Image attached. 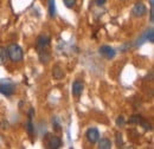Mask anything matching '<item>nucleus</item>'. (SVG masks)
Masks as SVG:
<instances>
[{
  "label": "nucleus",
  "mask_w": 154,
  "mask_h": 149,
  "mask_svg": "<svg viewBox=\"0 0 154 149\" xmlns=\"http://www.w3.org/2000/svg\"><path fill=\"white\" fill-rule=\"evenodd\" d=\"M85 137L90 143H96L100 138V132L96 128H90L85 132Z\"/></svg>",
  "instance_id": "nucleus-5"
},
{
  "label": "nucleus",
  "mask_w": 154,
  "mask_h": 149,
  "mask_svg": "<svg viewBox=\"0 0 154 149\" xmlns=\"http://www.w3.org/2000/svg\"><path fill=\"white\" fill-rule=\"evenodd\" d=\"M140 122H141V116H139V115H134L129 118V123H132V124H139Z\"/></svg>",
  "instance_id": "nucleus-16"
},
{
  "label": "nucleus",
  "mask_w": 154,
  "mask_h": 149,
  "mask_svg": "<svg viewBox=\"0 0 154 149\" xmlns=\"http://www.w3.org/2000/svg\"><path fill=\"white\" fill-rule=\"evenodd\" d=\"M52 76H54V78H55V79L60 81V79H63V78H64L65 74H64V71H63V69H62L60 66L56 65V66H54V69H52Z\"/></svg>",
  "instance_id": "nucleus-9"
},
{
  "label": "nucleus",
  "mask_w": 154,
  "mask_h": 149,
  "mask_svg": "<svg viewBox=\"0 0 154 149\" xmlns=\"http://www.w3.org/2000/svg\"><path fill=\"white\" fill-rule=\"evenodd\" d=\"M14 93H16V85L11 83H5L0 85V93H2L4 96H12Z\"/></svg>",
  "instance_id": "nucleus-4"
},
{
  "label": "nucleus",
  "mask_w": 154,
  "mask_h": 149,
  "mask_svg": "<svg viewBox=\"0 0 154 149\" xmlns=\"http://www.w3.org/2000/svg\"><path fill=\"white\" fill-rule=\"evenodd\" d=\"M116 144H117L119 147H122V146H123V140H122V135H121L120 132H117V134H116Z\"/></svg>",
  "instance_id": "nucleus-19"
},
{
  "label": "nucleus",
  "mask_w": 154,
  "mask_h": 149,
  "mask_svg": "<svg viewBox=\"0 0 154 149\" xmlns=\"http://www.w3.org/2000/svg\"><path fill=\"white\" fill-rule=\"evenodd\" d=\"M98 148L100 149H110L112 148V141L109 138H98Z\"/></svg>",
  "instance_id": "nucleus-11"
},
{
  "label": "nucleus",
  "mask_w": 154,
  "mask_h": 149,
  "mask_svg": "<svg viewBox=\"0 0 154 149\" xmlns=\"http://www.w3.org/2000/svg\"><path fill=\"white\" fill-rule=\"evenodd\" d=\"M98 52H100V55H102V56L104 57V58H107V59H113L116 56V51L113 47L108 46V45L101 46L100 50H98Z\"/></svg>",
  "instance_id": "nucleus-3"
},
{
  "label": "nucleus",
  "mask_w": 154,
  "mask_h": 149,
  "mask_svg": "<svg viewBox=\"0 0 154 149\" xmlns=\"http://www.w3.org/2000/svg\"><path fill=\"white\" fill-rule=\"evenodd\" d=\"M7 59H8V51H7V47L0 46V60H1V62H6Z\"/></svg>",
  "instance_id": "nucleus-12"
},
{
  "label": "nucleus",
  "mask_w": 154,
  "mask_h": 149,
  "mask_svg": "<svg viewBox=\"0 0 154 149\" xmlns=\"http://www.w3.org/2000/svg\"><path fill=\"white\" fill-rule=\"evenodd\" d=\"M39 59H40V62L44 63V64H48V63H49V60L51 59V56H50V53L46 51V49L39 51Z\"/></svg>",
  "instance_id": "nucleus-10"
},
{
  "label": "nucleus",
  "mask_w": 154,
  "mask_h": 149,
  "mask_svg": "<svg viewBox=\"0 0 154 149\" xmlns=\"http://www.w3.org/2000/svg\"><path fill=\"white\" fill-rule=\"evenodd\" d=\"M26 129H27V132H29L30 135H33L35 127H33V123H32V118H29V121H27V124H26Z\"/></svg>",
  "instance_id": "nucleus-14"
},
{
  "label": "nucleus",
  "mask_w": 154,
  "mask_h": 149,
  "mask_svg": "<svg viewBox=\"0 0 154 149\" xmlns=\"http://www.w3.org/2000/svg\"><path fill=\"white\" fill-rule=\"evenodd\" d=\"M64 4H65V6L68 8H72L75 6V4H76V0H64Z\"/></svg>",
  "instance_id": "nucleus-20"
},
{
  "label": "nucleus",
  "mask_w": 154,
  "mask_h": 149,
  "mask_svg": "<svg viewBox=\"0 0 154 149\" xmlns=\"http://www.w3.org/2000/svg\"><path fill=\"white\" fill-rule=\"evenodd\" d=\"M125 124H126L125 117H123V116H119V117L116 118V126H117V127H125Z\"/></svg>",
  "instance_id": "nucleus-17"
},
{
  "label": "nucleus",
  "mask_w": 154,
  "mask_h": 149,
  "mask_svg": "<svg viewBox=\"0 0 154 149\" xmlns=\"http://www.w3.org/2000/svg\"><path fill=\"white\" fill-rule=\"evenodd\" d=\"M106 1H107V0H95V4L98 5V6H101V5L106 4Z\"/></svg>",
  "instance_id": "nucleus-23"
},
{
  "label": "nucleus",
  "mask_w": 154,
  "mask_h": 149,
  "mask_svg": "<svg viewBox=\"0 0 154 149\" xmlns=\"http://www.w3.org/2000/svg\"><path fill=\"white\" fill-rule=\"evenodd\" d=\"M146 38H147V41L153 43L154 41V30L153 29H149V30L146 31Z\"/></svg>",
  "instance_id": "nucleus-15"
},
{
  "label": "nucleus",
  "mask_w": 154,
  "mask_h": 149,
  "mask_svg": "<svg viewBox=\"0 0 154 149\" xmlns=\"http://www.w3.org/2000/svg\"><path fill=\"white\" fill-rule=\"evenodd\" d=\"M149 5H151V7H153V6H154V0H149Z\"/></svg>",
  "instance_id": "nucleus-24"
},
{
  "label": "nucleus",
  "mask_w": 154,
  "mask_h": 149,
  "mask_svg": "<svg viewBox=\"0 0 154 149\" xmlns=\"http://www.w3.org/2000/svg\"><path fill=\"white\" fill-rule=\"evenodd\" d=\"M49 13L50 17H55L56 16V6H55V0H49Z\"/></svg>",
  "instance_id": "nucleus-13"
},
{
  "label": "nucleus",
  "mask_w": 154,
  "mask_h": 149,
  "mask_svg": "<svg viewBox=\"0 0 154 149\" xmlns=\"http://www.w3.org/2000/svg\"><path fill=\"white\" fill-rule=\"evenodd\" d=\"M8 58L12 62H21L23 60V50L18 44H11L7 47Z\"/></svg>",
  "instance_id": "nucleus-1"
},
{
  "label": "nucleus",
  "mask_w": 154,
  "mask_h": 149,
  "mask_svg": "<svg viewBox=\"0 0 154 149\" xmlns=\"http://www.w3.org/2000/svg\"><path fill=\"white\" fill-rule=\"evenodd\" d=\"M49 137V141H48V146L50 147V148H54V149H57V148H60V146H62V140L58 137V136H50V135H48Z\"/></svg>",
  "instance_id": "nucleus-7"
},
{
  "label": "nucleus",
  "mask_w": 154,
  "mask_h": 149,
  "mask_svg": "<svg viewBox=\"0 0 154 149\" xmlns=\"http://www.w3.org/2000/svg\"><path fill=\"white\" fill-rule=\"evenodd\" d=\"M132 13L134 17H143L146 13H147V7L145 6V4L142 2H136L134 6H133V10H132Z\"/></svg>",
  "instance_id": "nucleus-2"
},
{
  "label": "nucleus",
  "mask_w": 154,
  "mask_h": 149,
  "mask_svg": "<svg viewBox=\"0 0 154 149\" xmlns=\"http://www.w3.org/2000/svg\"><path fill=\"white\" fill-rule=\"evenodd\" d=\"M83 89H84V84L81 81H75L74 82V84H72V93H74V96L79 97L83 93Z\"/></svg>",
  "instance_id": "nucleus-8"
},
{
  "label": "nucleus",
  "mask_w": 154,
  "mask_h": 149,
  "mask_svg": "<svg viewBox=\"0 0 154 149\" xmlns=\"http://www.w3.org/2000/svg\"><path fill=\"white\" fill-rule=\"evenodd\" d=\"M49 44H50V38L48 36H39L37 38V47L39 51L46 49L49 46Z\"/></svg>",
  "instance_id": "nucleus-6"
},
{
  "label": "nucleus",
  "mask_w": 154,
  "mask_h": 149,
  "mask_svg": "<svg viewBox=\"0 0 154 149\" xmlns=\"http://www.w3.org/2000/svg\"><path fill=\"white\" fill-rule=\"evenodd\" d=\"M140 124L142 126V128H143L145 130H151V124H149V123H147V122H145V121H142V120H141Z\"/></svg>",
  "instance_id": "nucleus-21"
},
{
  "label": "nucleus",
  "mask_w": 154,
  "mask_h": 149,
  "mask_svg": "<svg viewBox=\"0 0 154 149\" xmlns=\"http://www.w3.org/2000/svg\"><path fill=\"white\" fill-rule=\"evenodd\" d=\"M52 126H54V129L56 131H60V124H59V122H58L57 117H54V118H52Z\"/></svg>",
  "instance_id": "nucleus-18"
},
{
  "label": "nucleus",
  "mask_w": 154,
  "mask_h": 149,
  "mask_svg": "<svg viewBox=\"0 0 154 149\" xmlns=\"http://www.w3.org/2000/svg\"><path fill=\"white\" fill-rule=\"evenodd\" d=\"M149 20H151V23H153V20H154V10H153V7H151V11H149Z\"/></svg>",
  "instance_id": "nucleus-22"
}]
</instances>
